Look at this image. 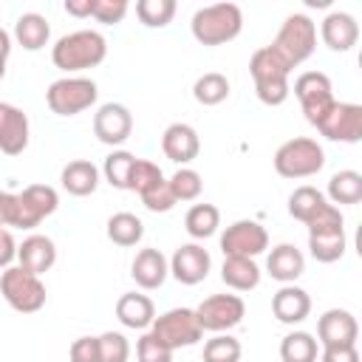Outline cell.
Masks as SVG:
<instances>
[{
    "label": "cell",
    "instance_id": "6da1fadb",
    "mask_svg": "<svg viewBox=\"0 0 362 362\" xmlns=\"http://www.w3.org/2000/svg\"><path fill=\"white\" fill-rule=\"evenodd\" d=\"M105 57H107V40L93 28H79V31L62 34L51 45V62L59 71H65L68 76L102 65Z\"/></svg>",
    "mask_w": 362,
    "mask_h": 362
},
{
    "label": "cell",
    "instance_id": "7a4b0ae2",
    "mask_svg": "<svg viewBox=\"0 0 362 362\" xmlns=\"http://www.w3.org/2000/svg\"><path fill=\"white\" fill-rule=\"evenodd\" d=\"M189 31L201 45H226L243 31V11L238 3L201 6L189 20Z\"/></svg>",
    "mask_w": 362,
    "mask_h": 362
},
{
    "label": "cell",
    "instance_id": "3957f363",
    "mask_svg": "<svg viewBox=\"0 0 362 362\" xmlns=\"http://www.w3.org/2000/svg\"><path fill=\"white\" fill-rule=\"evenodd\" d=\"M249 74H252V82H255V93L263 105L277 107L288 99V93H291V82H288L291 68L269 45H263L252 54Z\"/></svg>",
    "mask_w": 362,
    "mask_h": 362
},
{
    "label": "cell",
    "instance_id": "277c9868",
    "mask_svg": "<svg viewBox=\"0 0 362 362\" xmlns=\"http://www.w3.org/2000/svg\"><path fill=\"white\" fill-rule=\"evenodd\" d=\"M269 48L294 71V68L303 65V62L314 54V48H317V23H314L308 14H303V11L288 14V17L283 20V25L277 28L274 40L269 42Z\"/></svg>",
    "mask_w": 362,
    "mask_h": 362
},
{
    "label": "cell",
    "instance_id": "5b68a950",
    "mask_svg": "<svg viewBox=\"0 0 362 362\" xmlns=\"http://www.w3.org/2000/svg\"><path fill=\"white\" fill-rule=\"evenodd\" d=\"M272 164L280 178H311L325 167V150L317 139L297 136L274 150Z\"/></svg>",
    "mask_w": 362,
    "mask_h": 362
},
{
    "label": "cell",
    "instance_id": "8992f818",
    "mask_svg": "<svg viewBox=\"0 0 362 362\" xmlns=\"http://www.w3.org/2000/svg\"><path fill=\"white\" fill-rule=\"evenodd\" d=\"M96 99H99V88L88 76H59L45 90V102L57 116H76L93 107Z\"/></svg>",
    "mask_w": 362,
    "mask_h": 362
},
{
    "label": "cell",
    "instance_id": "52a82bcc",
    "mask_svg": "<svg viewBox=\"0 0 362 362\" xmlns=\"http://www.w3.org/2000/svg\"><path fill=\"white\" fill-rule=\"evenodd\" d=\"M0 294L20 314H37L45 305V297H48L45 283L37 274H31V272H25L20 266L3 269V274H0Z\"/></svg>",
    "mask_w": 362,
    "mask_h": 362
},
{
    "label": "cell",
    "instance_id": "ba28073f",
    "mask_svg": "<svg viewBox=\"0 0 362 362\" xmlns=\"http://www.w3.org/2000/svg\"><path fill=\"white\" fill-rule=\"evenodd\" d=\"M150 334L158 342H164L170 351L189 348L204 339V328L198 322L195 308H170V311L158 314L150 325Z\"/></svg>",
    "mask_w": 362,
    "mask_h": 362
},
{
    "label": "cell",
    "instance_id": "9c48e42d",
    "mask_svg": "<svg viewBox=\"0 0 362 362\" xmlns=\"http://www.w3.org/2000/svg\"><path fill=\"white\" fill-rule=\"evenodd\" d=\"M291 90H294L308 124H317L328 113V107L337 102L334 99V85H331L328 74H322V71H303L294 79Z\"/></svg>",
    "mask_w": 362,
    "mask_h": 362
},
{
    "label": "cell",
    "instance_id": "30bf717a",
    "mask_svg": "<svg viewBox=\"0 0 362 362\" xmlns=\"http://www.w3.org/2000/svg\"><path fill=\"white\" fill-rule=\"evenodd\" d=\"M198 322L204 331L212 334H229L232 328H238L246 317V303L240 294H212L206 300H201V305L195 308Z\"/></svg>",
    "mask_w": 362,
    "mask_h": 362
},
{
    "label": "cell",
    "instance_id": "8fae6325",
    "mask_svg": "<svg viewBox=\"0 0 362 362\" xmlns=\"http://www.w3.org/2000/svg\"><path fill=\"white\" fill-rule=\"evenodd\" d=\"M269 249V232L257 221H235L221 235V252L223 257H257Z\"/></svg>",
    "mask_w": 362,
    "mask_h": 362
},
{
    "label": "cell",
    "instance_id": "7c38bea8",
    "mask_svg": "<svg viewBox=\"0 0 362 362\" xmlns=\"http://www.w3.org/2000/svg\"><path fill=\"white\" fill-rule=\"evenodd\" d=\"M314 127L328 141L356 144L362 139V105H356V102H334L328 107V113Z\"/></svg>",
    "mask_w": 362,
    "mask_h": 362
},
{
    "label": "cell",
    "instance_id": "4fadbf2b",
    "mask_svg": "<svg viewBox=\"0 0 362 362\" xmlns=\"http://www.w3.org/2000/svg\"><path fill=\"white\" fill-rule=\"evenodd\" d=\"M59 206V195L48 184H28L17 192V226L14 229H34Z\"/></svg>",
    "mask_w": 362,
    "mask_h": 362
},
{
    "label": "cell",
    "instance_id": "5bb4252c",
    "mask_svg": "<svg viewBox=\"0 0 362 362\" xmlns=\"http://www.w3.org/2000/svg\"><path fill=\"white\" fill-rule=\"evenodd\" d=\"M130 133H133V113L124 105H119V102L99 105V110L93 113V136L102 144L119 147L130 139Z\"/></svg>",
    "mask_w": 362,
    "mask_h": 362
},
{
    "label": "cell",
    "instance_id": "9a60e30c",
    "mask_svg": "<svg viewBox=\"0 0 362 362\" xmlns=\"http://www.w3.org/2000/svg\"><path fill=\"white\" fill-rule=\"evenodd\" d=\"M212 269V257L201 243H181L170 257V274L181 286H198L206 280Z\"/></svg>",
    "mask_w": 362,
    "mask_h": 362
},
{
    "label": "cell",
    "instance_id": "2e32d148",
    "mask_svg": "<svg viewBox=\"0 0 362 362\" xmlns=\"http://www.w3.org/2000/svg\"><path fill=\"white\" fill-rule=\"evenodd\" d=\"M359 322L348 308H328L317 320V342L320 348L328 345H356Z\"/></svg>",
    "mask_w": 362,
    "mask_h": 362
},
{
    "label": "cell",
    "instance_id": "e0dca14e",
    "mask_svg": "<svg viewBox=\"0 0 362 362\" xmlns=\"http://www.w3.org/2000/svg\"><path fill=\"white\" fill-rule=\"evenodd\" d=\"M31 124L25 110H20L11 102H0V153L6 156H20L28 147Z\"/></svg>",
    "mask_w": 362,
    "mask_h": 362
},
{
    "label": "cell",
    "instance_id": "ac0fdd59",
    "mask_svg": "<svg viewBox=\"0 0 362 362\" xmlns=\"http://www.w3.org/2000/svg\"><path fill=\"white\" fill-rule=\"evenodd\" d=\"M161 150L170 161L187 167L189 161L198 158L201 153V139H198V130L187 122H173L167 124V130L161 133Z\"/></svg>",
    "mask_w": 362,
    "mask_h": 362
},
{
    "label": "cell",
    "instance_id": "d6986e66",
    "mask_svg": "<svg viewBox=\"0 0 362 362\" xmlns=\"http://www.w3.org/2000/svg\"><path fill=\"white\" fill-rule=\"evenodd\" d=\"M320 37L331 51H351L359 42V23L348 11H328L320 23Z\"/></svg>",
    "mask_w": 362,
    "mask_h": 362
},
{
    "label": "cell",
    "instance_id": "ffe728a7",
    "mask_svg": "<svg viewBox=\"0 0 362 362\" xmlns=\"http://www.w3.org/2000/svg\"><path fill=\"white\" fill-rule=\"evenodd\" d=\"M170 274V260L161 255V249H139L133 263H130V277L136 280L139 288L144 291H153V288H161L164 280Z\"/></svg>",
    "mask_w": 362,
    "mask_h": 362
},
{
    "label": "cell",
    "instance_id": "44dd1931",
    "mask_svg": "<svg viewBox=\"0 0 362 362\" xmlns=\"http://www.w3.org/2000/svg\"><path fill=\"white\" fill-rule=\"evenodd\" d=\"M272 314L277 322L283 325H297L303 322L308 314H311V297L305 288L294 286V283H286L274 291L272 297Z\"/></svg>",
    "mask_w": 362,
    "mask_h": 362
},
{
    "label": "cell",
    "instance_id": "7402d4cb",
    "mask_svg": "<svg viewBox=\"0 0 362 362\" xmlns=\"http://www.w3.org/2000/svg\"><path fill=\"white\" fill-rule=\"evenodd\" d=\"M17 263L20 269L31 272V274H45L54 263H57V246L48 235H28L23 243H17Z\"/></svg>",
    "mask_w": 362,
    "mask_h": 362
},
{
    "label": "cell",
    "instance_id": "603a6c76",
    "mask_svg": "<svg viewBox=\"0 0 362 362\" xmlns=\"http://www.w3.org/2000/svg\"><path fill=\"white\" fill-rule=\"evenodd\" d=\"M59 184L68 195L74 198H85V195H93L96 187H99V167L88 158H74L62 167L59 173Z\"/></svg>",
    "mask_w": 362,
    "mask_h": 362
},
{
    "label": "cell",
    "instance_id": "cb8c5ba5",
    "mask_svg": "<svg viewBox=\"0 0 362 362\" xmlns=\"http://www.w3.org/2000/svg\"><path fill=\"white\" fill-rule=\"evenodd\" d=\"M116 317L124 328H133V331H144L153 325L156 320V303L147 297V294H139V291H127L116 300Z\"/></svg>",
    "mask_w": 362,
    "mask_h": 362
},
{
    "label": "cell",
    "instance_id": "d4e9b609",
    "mask_svg": "<svg viewBox=\"0 0 362 362\" xmlns=\"http://www.w3.org/2000/svg\"><path fill=\"white\" fill-rule=\"evenodd\" d=\"M266 272L277 283H294L305 272V257L294 243H277L266 257Z\"/></svg>",
    "mask_w": 362,
    "mask_h": 362
},
{
    "label": "cell",
    "instance_id": "484cf974",
    "mask_svg": "<svg viewBox=\"0 0 362 362\" xmlns=\"http://www.w3.org/2000/svg\"><path fill=\"white\" fill-rule=\"evenodd\" d=\"M348 238H345V226H331V229H317L308 232V252L317 263H337L345 255Z\"/></svg>",
    "mask_w": 362,
    "mask_h": 362
},
{
    "label": "cell",
    "instance_id": "4316f807",
    "mask_svg": "<svg viewBox=\"0 0 362 362\" xmlns=\"http://www.w3.org/2000/svg\"><path fill=\"white\" fill-rule=\"evenodd\" d=\"M221 280L232 291H252L260 286V266L255 257H223Z\"/></svg>",
    "mask_w": 362,
    "mask_h": 362
},
{
    "label": "cell",
    "instance_id": "83f0119b",
    "mask_svg": "<svg viewBox=\"0 0 362 362\" xmlns=\"http://www.w3.org/2000/svg\"><path fill=\"white\" fill-rule=\"evenodd\" d=\"M14 40L25 51H40L51 40V23L42 14H37V11H25L14 23Z\"/></svg>",
    "mask_w": 362,
    "mask_h": 362
},
{
    "label": "cell",
    "instance_id": "f1b7e54d",
    "mask_svg": "<svg viewBox=\"0 0 362 362\" xmlns=\"http://www.w3.org/2000/svg\"><path fill=\"white\" fill-rule=\"evenodd\" d=\"M328 201L334 206H354L362 201V173L339 170L328 181Z\"/></svg>",
    "mask_w": 362,
    "mask_h": 362
},
{
    "label": "cell",
    "instance_id": "f546056e",
    "mask_svg": "<svg viewBox=\"0 0 362 362\" xmlns=\"http://www.w3.org/2000/svg\"><path fill=\"white\" fill-rule=\"evenodd\" d=\"M221 226V209L215 204H192L184 215V229L192 240L212 238Z\"/></svg>",
    "mask_w": 362,
    "mask_h": 362
},
{
    "label": "cell",
    "instance_id": "4dcf8cb0",
    "mask_svg": "<svg viewBox=\"0 0 362 362\" xmlns=\"http://www.w3.org/2000/svg\"><path fill=\"white\" fill-rule=\"evenodd\" d=\"M144 238V223L133 212H116L107 218V240L116 246H136Z\"/></svg>",
    "mask_w": 362,
    "mask_h": 362
},
{
    "label": "cell",
    "instance_id": "1f68e13d",
    "mask_svg": "<svg viewBox=\"0 0 362 362\" xmlns=\"http://www.w3.org/2000/svg\"><path fill=\"white\" fill-rule=\"evenodd\" d=\"M229 93H232V85H229V79H226L223 74H218V71L201 74V76L195 79V85H192V96H195V102L204 105V107H212V105L226 102Z\"/></svg>",
    "mask_w": 362,
    "mask_h": 362
},
{
    "label": "cell",
    "instance_id": "d6a6232c",
    "mask_svg": "<svg viewBox=\"0 0 362 362\" xmlns=\"http://www.w3.org/2000/svg\"><path fill=\"white\" fill-rule=\"evenodd\" d=\"M320 342L308 331H291L280 339V359L283 362H317Z\"/></svg>",
    "mask_w": 362,
    "mask_h": 362
},
{
    "label": "cell",
    "instance_id": "836d02e7",
    "mask_svg": "<svg viewBox=\"0 0 362 362\" xmlns=\"http://www.w3.org/2000/svg\"><path fill=\"white\" fill-rule=\"evenodd\" d=\"M328 198L317 189V187H311V184H303V187H297L291 195H288V215L294 218V221H300V223H305L322 204H325Z\"/></svg>",
    "mask_w": 362,
    "mask_h": 362
},
{
    "label": "cell",
    "instance_id": "e575fe53",
    "mask_svg": "<svg viewBox=\"0 0 362 362\" xmlns=\"http://www.w3.org/2000/svg\"><path fill=\"white\" fill-rule=\"evenodd\" d=\"M133 164H136V156H133V153H127V150H113V153L105 158V164H102V175H105V181H107L110 187L127 189Z\"/></svg>",
    "mask_w": 362,
    "mask_h": 362
},
{
    "label": "cell",
    "instance_id": "d590c367",
    "mask_svg": "<svg viewBox=\"0 0 362 362\" xmlns=\"http://www.w3.org/2000/svg\"><path fill=\"white\" fill-rule=\"evenodd\" d=\"M175 0H139L136 3V17L147 28H164L175 17Z\"/></svg>",
    "mask_w": 362,
    "mask_h": 362
},
{
    "label": "cell",
    "instance_id": "8d00e7d4",
    "mask_svg": "<svg viewBox=\"0 0 362 362\" xmlns=\"http://www.w3.org/2000/svg\"><path fill=\"white\" fill-rule=\"evenodd\" d=\"M240 339L232 334H215L204 342V362H240Z\"/></svg>",
    "mask_w": 362,
    "mask_h": 362
},
{
    "label": "cell",
    "instance_id": "74e56055",
    "mask_svg": "<svg viewBox=\"0 0 362 362\" xmlns=\"http://www.w3.org/2000/svg\"><path fill=\"white\" fill-rule=\"evenodd\" d=\"M167 184H170L175 201H195V198L201 195V189H204V178H201V173L192 170V167H178V170L167 178Z\"/></svg>",
    "mask_w": 362,
    "mask_h": 362
},
{
    "label": "cell",
    "instance_id": "f35d334b",
    "mask_svg": "<svg viewBox=\"0 0 362 362\" xmlns=\"http://www.w3.org/2000/svg\"><path fill=\"white\" fill-rule=\"evenodd\" d=\"M161 181H164V173H161V167H158L156 161L136 158L127 189H130V192H136V195H144L147 189H153V187H156V184H161Z\"/></svg>",
    "mask_w": 362,
    "mask_h": 362
},
{
    "label": "cell",
    "instance_id": "ab89813d",
    "mask_svg": "<svg viewBox=\"0 0 362 362\" xmlns=\"http://www.w3.org/2000/svg\"><path fill=\"white\" fill-rule=\"evenodd\" d=\"M99 339V362H127L130 359V342L119 331H105Z\"/></svg>",
    "mask_w": 362,
    "mask_h": 362
},
{
    "label": "cell",
    "instance_id": "60d3db41",
    "mask_svg": "<svg viewBox=\"0 0 362 362\" xmlns=\"http://www.w3.org/2000/svg\"><path fill=\"white\" fill-rule=\"evenodd\" d=\"M136 359L139 362H173V351L147 331L136 339Z\"/></svg>",
    "mask_w": 362,
    "mask_h": 362
},
{
    "label": "cell",
    "instance_id": "b9f144b4",
    "mask_svg": "<svg viewBox=\"0 0 362 362\" xmlns=\"http://www.w3.org/2000/svg\"><path fill=\"white\" fill-rule=\"evenodd\" d=\"M141 198V204L150 209V212H170L178 201H175V195H173V189H170V184H167V178L161 181V184H156L153 189H147L144 195H139Z\"/></svg>",
    "mask_w": 362,
    "mask_h": 362
},
{
    "label": "cell",
    "instance_id": "7bdbcfd3",
    "mask_svg": "<svg viewBox=\"0 0 362 362\" xmlns=\"http://www.w3.org/2000/svg\"><path fill=\"white\" fill-rule=\"evenodd\" d=\"M127 0H96L93 3V20L102 25H116L127 14Z\"/></svg>",
    "mask_w": 362,
    "mask_h": 362
},
{
    "label": "cell",
    "instance_id": "ee69618b",
    "mask_svg": "<svg viewBox=\"0 0 362 362\" xmlns=\"http://www.w3.org/2000/svg\"><path fill=\"white\" fill-rule=\"evenodd\" d=\"M71 362H99V339L96 337H79L68 348Z\"/></svg>",
    "mask_w": 362,
    "mask_h": 362
},
{
    "label": "cell",
    "instance_id": "f6af8a7d",
    "mask_svg": "<svg viewBox=\"0 0 362 362\" xmlns=\"http://www.w3.org/2000/svg\"><path fill=\"white\" fill-rule=\"evenodd\" d=\"M320 362H359L356 345H328L320 348Z\"/></svg>",
    "mask_w": 362,
    "mask_h": 362
},
{
    "label": "cell",
    "instance_id": "bcb514c9",
    "mask_svg": "<svg viewBox=\"0 0 362 362\" xmlns=\"http://www.w3.org/2000/svg\"><path fill=\"white\" fill-rule=\"evenodd\" d=\"M0 226L3 229L17 226V192L0 189Z\"/></svg>",
    "mask_w": 362,
    "mask_h": 362
},
{
    "label": "cell",
    "instance_id": "7dc6e473",
    "mask_svg": "<svg viewBox=\"0 0 362 362\" xmlns=\"http://www.w3.org/2000/svg\"><path fill=\"white\" fill-rule=\"evenodd\" d=\"M11 260H17V240H14L11 229L0 226V269H8Z\"/></svg>",
    "mask_w": 362,
    "mask_h": 362
},
{
    "label": "cell",
    "instance_id": "c3c4849f",
    "mask_svg": "<svg viewBox=\"0 0 362 362\" xmlns=\"http://www.w3.org/2000/svg\"><path fill=\"white\" fill-rule=\"evenodd\" d=\"M93 3H96V0H65V11H68L71 17L85 20V17H93Z\"/></svg>",
    "mask_w": 362,
    "mask_h": 362
},
{
    "label": "cell",
    "instance_id": "681fc988",
    "mask_svg": "<svg viewBox=\"0 0 362 362\" xmlns=\"http://www.w3.org/2000/svg\"><path fill=\"white\" fill-rule=\"evenodd\" d=\"M8 54H11V34L6 28H0V79L6 76V62H8Z\"/></svg>",
    "mask_w": 362,
    "mask_h": 362
}]
</instances>
